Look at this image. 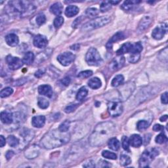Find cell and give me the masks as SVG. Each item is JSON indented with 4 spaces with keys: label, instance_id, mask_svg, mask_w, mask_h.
<instances>
[{
    "label": "cell",
    "instance_id": "6f0895ef",
    "mask_svg": "<svg viewBox=\"0 0 168 168\" xmlns=\"http://www.w3.org/2000/svg\"><path fill=\"white\" fill-rule=\"evenodd\" d=\"M6 144V140L3 137V136H0V147H3Z\"/></svg>",
    "mask_w": 168,
    "mask_h": 168
},
{
    "label": "cell",
    "instance_id": "f5cc1de1",
    "mask_svg": "<svg viewBox=\"0 0 168 168\" xmlns=\"http://www.w3.org/2000/svg\"><path fill=\"white\" fill-rule=\"evenodd\" d=\"M161 100L162 103L164 104H167L168 103V98H167V92L163 93L161 96Z\"/></svg>",
    "mask_w": 168,
    "mask_h": 168
},
{
    "label": "cell",
    "instance_id": "836d02e7",
    "mask_svg": "<svg viewBox=\"0 0 168 168\" xmlns=\"http://www.w3.org/2000/svg\"><path fill=\"white\" fill-rule=\"evenodd\" d=\"M38 107L40 108L46 109L49 107V101L47 99H44V98H42V97H39V98L38 99Z\"/></svg>",
    "mask_w": 168,
    "mask_h": 168
},
{
    "label": "cell",
    "instance_id": "8fae6325",
    "mask_svg": "<svg viewBox=\"0 0 168 168\" xmlns=\"http://www.w3.org/2000/svg\"><path fill=\"white\" fill-rule=\"evenodd\" d=\"M135 89V85L133 82H129L126 83V85L123 86L121 89H120V98L123 100L127 99Z\"/></svg>",
    "mask_w": 168,
    "mask_h": 168
},
{
    "label": "cell",
    "instance_id": "ac0fdd59",
    "mask_svg": "<svg viewBox=\"0 0 168 168\" xmlns=\"http://www.w3.org/2000/svg\"><path fill=\"white\" fill-rule=\"evenodd\" d=\"M38 92L39 94L49 97V98L53 96V89L49 85H42L39 86L38 87Z\"/></svg>",
    "mask_w": 168,
    "mask_h": 168
},
{
    "label": "cell",
    "instance_id": "6da1fadb",
    "mask_svg": "<svg viewBox=\"0 0 168 168\" xmlns=\"http://www.w3.org/2000/svg\"><path fill=\"white\" fill-rule=\"evenodd\" d=\"M115 130V125L112 122L100 123L95 127L89 139V143L93 147H99L103 144L112 135Z\"/></svg>",
    "mask_w": 168,
    "mask_h": 168
},
{
    "label": "cell",
    "instance_id": "b9f144b4",
    "mask_svg": "<svg viewBox=\"0 0 168 168\" xmlns=\"http://www.w3.org/2000/svg\"><path fill=\"white\" fill-rule=\"evenodd\" d=\"M122 147L127 152H130V142H129V139H128L127 137L124 136L123 137L122 140Z\"/></svg>",
    "mask_w": 168,
    "mask_h": 168
},
{
    "label": "cell",
    "instance_id": "83f0119b",
    "mask_svg": "<svg viewBox=\"0 0 168 168\" xmlns=\"http://www.w3.org/2000/svg\"><path fill=\"white\" fill-rule=\"evenodd\" d=\"M108 147L111 150H114V151L118 150L120 147V141H119L116 138L110 139L108 141Z\"/></svg>",
    "mask_w": 168,
    "mask_h": 168
},
{
    "label": "cell",
    "instance_id": "52a82bcc",
    "mask_svg": "<svg viewBox=\"0 0 168 168\" xmlns=\"http://www.w3.org/2000/svg\"><path fill=\"white\" fill-rule=\"evenodd\" d=\"M108 111L110 116L117 117L123 112V106L118 102H110L108 104Z\"/></svg>",
    "mask_w": 168,
    "mask_h": 168
},
{
    "label": "cell",
    "instance_id": "c3c4849f",
    "mask_svg": "<svg viewBox=\"0 0 168 168\" xmlns=\"http://www.w3.org/2000/svg\"><path fill=\"white\" fill-rule=\"evenodd\" d=\"M167 48L166 47L161 52L160 55H159V59H160L163 62H166L167 63Z\"/></svg>",
    "mask_w": 168,
    "mask_h": 168
},
{
    "label": "cell",
    "instance_id": "91938a15",
    "mask_svg": "<svg viewBox=\"0 0 168 168\" xmlns=\"http://www.w3.org/2000/svg\"><path fill=\"white\" fill-rule=\"evenodd\" d=\"M167 115H164V116H163L160 118V121L161 122H166L167 120Z\"/></svg>",
    "mask_w": 168,
    "mask_h": 168
},
{
    "label": "cell",
    "instance_id": "e0dca14e",
    "mask_svg": "<svg viewBox=\"0 0 168 168\" xmlns=\"http://www.w3.org/2000/svg\"><path fill=\"white\" fill-rule=\"evenodd\" d=\"M129 142L130 144L133 147L139 148L143 144V139L140 135L135 134L131 136L129 139Z\"/></svg>",
    "mask_w": 168,
    "mask_h": 168
},
{
    "label": "cell",
    "instance_id": "603a6c76",
    "mask_svg": "<svg viewBox=\"0 0 168 168\" xmlns=\"http://www.w3.org/2000/svg\"><path fill=\"white\" fill-rule=\"evenodd\" d=\"M131 47H132V43H131L130 42H127V43L123 44L122 47L117 51L116 54H117V55L120 56L123 54L127 53H131Z\"/></svg>",
    "mask_w": 168,
    "mask_h": 168
},
{
    "label": "cell",
    "instance_id": "9c48e42d",
    "mask_svg": "<svg viewBox=\"0 0 168 168\" xmlns=\"http://www.w3.org/2000/svg\"><path fill=\"white\" fill-rule=\"evenodd\" d=\"M75 59V55L70 52H64L63 53L60 54L58 57H57V60L59 63L64 66H67L70 65Z\"/></svg>",
    "mask_w": 168,
    "mask_h": 168
},
{
    "label": "cell",
    "instance_id": "e575fe53",
    "mask_svg": "<svg viewBox=\"0 0 168 168\" xmlns=\"http://www.w3.org/2000/svg\"><path fill=\"white\" fill-rule=\"evenodd\" d=\"M131 163V158L126 155V154H122V155L120 156V164L123 166H127L128 165H130Z\"/></svg>",
    "mask_w": 168,
    "mask_h": 168
},
{
    "label": "cell",
    "instance_id": "7c38bea8",
    "mask_svg": "<svg viewBox=\"0 0 168 168\" xmlns=\"http://www.w3.org/2000/svg\"><path fill=\"white\" fill-rule=\"evenodd\" d=\"M125 63V58L123 57H118L114 59L110 64V68L114 71H117L123 67Z\"/></svg>",
    "mask_w": 168,
    "mask_h": 168
},
{
    "label": "cell",
    "instance_id": "74e56055",
    "mask_svg": "<svg viewBox=\"0 0 168 168\" xmlns=\"http://www.w3.org/2000/svg\"><path fill=\"white\" fill-rule=\"evenodd\" d=\"M13 89L11 87H6L5 89H3L2 90L1 93H0V97L2 98H5V97H7L9 96H10L11 95L13 94Z\"/></svg>",
    "mask_w": 168,
    "mask_h": 168
},
{
    "label": "cell",
    "instance_id": "f35d334b",
    "mask_svg": "<svg viewBox=\"0 0 168 168\" xmlns=\"http://www.w3.org/2000/svg\"><path fill=\"white\" fill-rule=\"evenodd\" d=\"M102 155L104 158L110 159V160H116L117 159V155L116 154L108 151V150H104L102 153Z\"/></svg>",
    "mask_w": 168,
    "mask_h": 168
},
{
    "label": "cell",
    "instance_id": "cb8c5ba5",
    "mask_svg": "<svg viewBox=\"0 0 168 168\" xmlns=\"http://www.w3.org/2000/svg\"><path fill=\"white\" fill-rule=\"evenodd\" d=\"M79 9L77 6L75 5H69L66 9L65 15L68 17H72L75 15H78Z\"/></svg>",
    "mask_w": 168,
    "mask_h": 168
},
{
    "label": "cell",
    "instance_id": "f907efd6",
    "mask_svg": "<svg viewBox=\"0 0 168 168\" xmlns=\"http://www.w3.org/2000/svg\"><path fill=\"white\" fill-rule=\"evenodd\" d=\"M83 166L85 167H95V165L94 162L92 160H87V161L85 162V163H83Z\"/></svg>",
    "mask_w": 168,
    "mask_h": 168
},
{
    "label": "cell",
    "instance_id": "680465c9",
    "mask_svg": "<svg viewBox=\"0 0 168 168\" xmlns=\"http://www.w3.org/2000/svg\"><path fill=\"white\" fill-rule=\"evenodd\" d=\"M44 73H45V71H44V70H38V71L36 73H35V76L37 77V78H40L41 76H43V75L44 74Z\"/></svg>",
    "mask_w": 168,
    "mask_h": 168
},
{
    "label": "cell",
    "instance_id": "ee69618b",
    "mask_svg": "<svg viewBox=\"0 0 168 168\" xmlns=\"http://www.w3.org/2000/svg\"><path fill=\"white\" fill-rule=\"evenodd\" d=\"M155 141H156V142L158 144H163V143H165L166 142H167V138L164 134L161 133L156 137L155 139Z\"/></svg>",
    "mask_w": 168,
    "mask_h": 168
},
{
    "label": "cell",
    "instance_id": "5b68a950",
    "mask_svg": "<svg viewBox=\"0 0 168 168\" xmlns=\"http://www.w3.org/2000/svg\"><path fill=\"white\" fill-rule=\"evenodd\" d=\"M159 154L158 150L156 148H152L146 150L142 154L139 160V167H147L149 166L150 163L155 157Z\"/></svg>",
    "mask_w": 168,
    "mask_h": 168
},
{
    "label": "cell",
    "instance_id": "8992f818",
    "mask_svg": "<svg viewBox=\"0 0 168 168\" xmlns=\"http://www.w3.org/2000/svg\"><path fill=\"white\" fill-rule=\"evenodd\" d=\"M86 60L87 63L90 66H98L103 63V59L95 48L91 47L88 50L86 56Z\"/></svg>",
    "mask_w": 168,
    "mask_h": 168
},
{
    "label": "cell",
    "instance_id": "d6a6232c",
    "mask_svg": "<svg viewBox=\"0 0 168 168\" xmlns=\"http://www.w3.org/2000/svg\"><path fill=\"white\" fill-rule=\"evenodd\" d=\"M7 142L11 147H16L19 144V140L15 136L9 135L7 137Z\"/></svg>",
    "mask_w": 168,
    "mask_h": 168
},
{
    "label": "cell",
    "instance_id": "7402d4cb",
    "mask_svg": "<svg viewBox=\"0 0 168 168\" xmlns=\"http://www.w3.org/2000/svg\"><path fill=\"white\" fill-rule=\"evenodd\" d=\"M20 135L22 136V137L24 139V141L25 142L28 143L29 141H30L34 138V133L32 130L24 128V129H23L20 132Z\"/></svg>",
    "mask_w": 168,
    "mask_h": 168
},
{
    "label": "cell",
    "instance_id": "3957f363",
    "mask_svg": "<svg viewBox=\"0 0 168 168\" xmlns=\"http://www.w3.org/2000/svg\"><path fill=\"white\" fill-rule=\"evenodd\" d=\"M6 9L9 14L24 17L33 14L36 7L27 1H11L9 2Z\"/></svg>",
    "mask_w": 168,
    "mask_h": 168
},
{
    "label": "cell",
    "instance_id": "681fc988",
    "mask_svg": "<svg viewBox=\"0 0 168 168\" xmlns=\"http://www.w3.org/2000/svg\"><path fill=\"white\" fill-rule=\"evenodd\" d=\"M78 106V104H71V105H69V106H68V107L65 108L64 111H65L66 113H70V112H72L74 111V110L77 108Z\"/></svg>",
    "mask_w": 168,
    "mask_h": 168
},
{
    "label": "cell",
    "instance_id": "7dc6e473",
    "mask_svg": "<svg viewBox=\"0 0 168 168\" xmlns=\"http://www.w3.org/2000/svg\"><path fill=\"white\" fill-rule=\"evenodd\" d=\"M93 75V72L91 70H86V71L81 72L78 75V77L79 78H87Z\"/></svg>",
    "mask_w": 168,
    "mask_h": 168
},
{
    "label": "cell",
    "instance_id": "d6986e66",
    "mask_svg": "<svg viewBox=\"0 0 168 168\" xmlns=\"http://www.w3.org/2000/svg\"><path fill=\"white\" fill-rule=\"evenodd\" d=\"M5 42L9 46L15 47L19 44V39L16 34H10L5 37Z\"/></svg>",
    "mask_w": 168,
    "mask_h": 168
},
{
    "label": "cell",
    "instance_id": "8d00e7d4",
    "mask_svg": "<svg viewBox=\"0 0 168 168\" xmlns=\"http://www.w3.org/2000/svg\"><path fill=\"white\" fill-rule=\"evenodd\" d=\"M149 126V123L146 120H140L137 123V128L139 131H143L147 129Z\"/></svg>",
    "mask_w": 168,
    "mask_h": 168
},
{
    "label": "cell",
    "instance_id": "bcb514c9",
    "mask_svg": "<svg viewBox=\"0 0 168 168\" xmlns=\"http://www.w3.org/2000/svg\"><path fill=\"white\" fill-rule=\"evenodd\" d=\"M36 21L37 24L39 26H41V25L43 24L46 21V17L45 15L39 14L36 17Z\"/></svg>",
    "mask_w": 168,
    "mask_h": 168
},
{
    "label": "cell",
    "instance_id": "f6af8a7d",
    "mask_svg": "<svg viewBox=\"0 0 168 168\" xmlns=\"http://www.w3.org/2000/svg\"><path fill=\"white\" fill-rule=\"evenodd\" d=\"M64 23V19L63 16H59L55 18V19L54 20V26L56 28H60V26L63 25V24Z\"/></svg>",
    "mask_w": 168,
    "mask_h": 168
},
{
    "label": "cell",
    "instance_id": "2e32d148",
    "mask_svg": "<svg viewBox=\"0 0 168 168\" xmlns=\"http://www.w3.org/2000/svg\"><path fill=\"white\" fill-rule=\"evenodd\" d=\"M126 38L125 34H123L122 32H118L116 34H114V36L110 39V40L107 44V47L108 49H111L113 43H116L119 41L123 40V39Z\"/></svg>",
    "mask_w": 168,
    "mask_h": 168
},
{
    "label": "cell",
    "instance_id": "7a4b0ae2",
    "mask_svg": "<svg viewBox=\"0 0 168 168\" xmlns=\"http://www.w3.org/2000/svg\"><path fill=\"white\" fill-rule=\"evenodd\" d=\"M70 135L67 132L59 130L51 131L41 140L42 147L46 149H52L59 147L69 142Z\"/></svg>",
    "mask_w": 168,
    "mask_h": 168
},
{
    "label": "cell",
    "instance_id": "4316f807",
    "mask_svg": "<svg viewBox=\"0 0 168 168\" xmlns=\"http://www.w3.org/2000/svg\"><path fill=\"white\" fill-rule=\"evenodd\" d=\"M88 86H89L91 89H97L101 87V86H102V82H101L99 78H93L90 79L89 81L88 82Z\"/></svg>",
    "mask_w": 168,
    "mask_h": 168
},
{
    "label": "cell",
    "instance_id": "4fadbf2b",
    "mask_svg": "<svg viewBox=\"0 0 168 168\" xmlns=\"http://www.w3.org/2000/svg\"><path fill=\"white\" fill-rule=\"evenodd\" d=\"M39 154V148L38 146L32 145L26 150L24 152L25 156L28 159H34L37 158Z\"/></svg>",
    "mask_w": 168,
    "mask_h": 168
},
{
    "label": "cell",
    "instance_id": "db71d44e",
    "mask_svg": "<svg viewBox=\"0 0 168 168\" xmlns=\"http://www.w3.org/2000/svg\"><path fill=\"white\" fill-rule=\"evenodd\" d=\"M163 130H164V127H163V126L160 125V124H156L154 125V127H153V130L154 131H163Z\"/></svg>",
    "mask_w": 168,
    "mask_h": 168
},
{
    "label": "cell",
    "instance_id": "9a60e30c",
    "mask_svg": "<svg viewBox=\"0 0 168 168\" xmlns=\"http://www.w3.org/2000/svg\"><path fill=\"white\" fill-rule=\"evenodd\" d=\"M152 22V19L149 16H145L141 20L138 26V30L140 32H143L149 27Z\"/></svg>",
    "mask_w": 168,
    "mask_h": 168
},
{
    "label": "cell",
    "instance_id": "4dcf8cb0",
    "mask_svg": "<svg viewBox=\"0 0 168 168\" xmlns=\"http://www.w3.org/2000/svg\"><path fill=\"white\" fill-rule=\"evenodd\" d=\"M88 95V90L85 87H81L78 91L76 95V99L78 100H82L86 98Z\"/></svg>",
    "mask_w": 168,
    "mask_h": 168
},
{
    "label": "cell",
    "instance_id": "f1b7e54d",
    "mask_svg": "<svg viewBox=\"0 0 168 168\" xmlns=\"http://www.w3.org/2000/svg\"><path fill=\"white\" fill-rule=\"evenodd\" d=\"M34 59V55L32 52H27L24 56L23 63L27 65H30L33 63Z\"/></svg>",
    "mask_w": 168,
    "mask_h": 168
},
{
    "label": "cell",
    "instance_id": "ab89813d",
    "mask_svg": "<svg viewBox=\"0 0 168 168\" xmlns=\"http://www.w3.org/2000/svg\"><path fill=\"white\" fill-rule=\"evenodd\" d=\"M99 11L96 8H89L87 9L86 12V14L89 17H95L99 15Z\"/></svg>",
    "mask_w": 168,
    "mask_h": 168
},
{
    "label": "cell",
    "instance_id": "9f6ffc18",
    "mask_svg": "<svg viewBox=\"0 0 168 168\" xmlns=\"http://www.w3.org/2000/svg\"><path fill=\"white\" fill-rule=\"evenodd\" d=\"M14 155V152L13 151H11V150H9V151L7 152L6 154H5V157L7 158V160H10V159Z\"/></svg>",
    "mask_w": 168,
    "mask_h": 168
},
{
    "label": "cell",
    "instance_id": "5bb4252c",
    "mask_svg": "<svg viewBox=\"0 0 168 168\" xmlns=\"http://www.w3.org/2000/svg\"><path fill=\"white\" fill-rule=\"evenodd\" d=\"M47 39L42 35H37L34 39V45L38 48L46 47L47 45Z\"/></svg>",
    "mask_w": 168,
    "mask_h": 168
},
{
    "label": "cell",
    "instance_id": "11a10c76",
    "mask_svg": "<svg viewBox=\"0 0 168 168\" xmlns=\"http://www.w3.org/2000/svg\"><path fill=\"white\" fill-rule=\"evenodd\" d=\"M61 82H62V83L63 84V85L67 86L69 85L70 83V78L69 77H66L63 79H62Z\"/></svg>",
    "mask_w": 168,
    "mask_h": 168
},
{
    "label": "cell",
    "instance_id": "d590c367",
    "mask_svg": "<svg viewBox=\"0 0 168 168\" xmlns=\"http://www.w3.org/2000/svg\"><path fill=\"white\" fill-rule=\"evenodd\" d=\"M112 5L110 3V1H104L100 4V10L101 12H103V13L108 11V10L110 9H111Z\"/></svg>",
    "mask_w": 168,
    "mask_h": 168
},
{
    "label": "cell",
    "instance_id": "60d3db41",
    "mask_svg": "<svg viewBox=\"0 0 168 168\" xmlns=\"http://www.w3.org/2000/svg\"><path fill=\"white\" fill-rule=\"evenodd\" d=\"M70 126V121L66 120L64 122L62 123L60 125V126L59 127V130L60 131L67 132L68 131V130H69Z\"/></svg>",
    "mask_w": 168,
    "mask_h": 168
},
{
    "label": "cell",
    "instance_id": "277c9868",
    "mask_svg": "<svg viewBox=\"0 0 168 168\" xmlns=\"http://www.w3.org/2000/svg\"><path fill=\"white\" fill-rule=\"evenodd\" d=\"M110 22V19L108 16H104L99 17V18L95 19L86 23L82 26V30L83 31V32H88V31H91L93 30L103 27V26H105L107 24H108Z\"/></svg>",
    "mask_w": 168,
    "mask_h": 168
},
{
    "label": "cell",
    "instance_id": "484cf974",
    "mask_svg": "<svg viewBox=\"0 0 168 168\" xmlns=\"http://www.w3.org/2000/svg\"><path fill=\"white\" fill-rule=\"evenodd\" d=\"M63 10V6L59 2H57L52 5L50 7V11L55 15H60Z\"/></svg>",
    "mask_w": 168,
    "mask_h": 168
},
{
    "label": "cell",
    "instance_id": "94428289",
    "mask_svg": "<svg viewBox=\"0 0 168 168\" xmlns=\"http://www.w3.org/2000/svg\"><path fill=\"white\" fill-rule=\"evenodd\" d=\"M110 3L112 4V5H116V4L120 3L119 1H110Z\"/></svg>",
    "mask_w": 168,
    "mask_h": 168
},
{
    "label": "cell",
    "instance_id": "f546056e",
    "mask_svg": "<svg viewBox=\"0 0 168 168\" xmlns=\"http://www.w3.org/2000/svg\"><path fill=\"white\" fill-rule=\"evenodd\" d=\"M124 81V78L122 75H117L116 76H115L112 81V86L114 87H117L118 86H121Z\"/></svg>",
    "mask_w": 168,
    "mask_h": 168
},
{
    "label": "cell",
    "instance_id": "ffe728a7",
    "mask_svg": "<svg viewBox=\"0 0 168 168\" xmlns=\"http://www.w3.org/2000/svg\"><path fill=\"white\" fill-rule=\"evenodd\" d=\"M46 123V117L44 116H38L32 118V124L34 127L40 128L42 127Z\"/></svg>",
    "mask_w": 168,
    "mask_h": 168
},
{
    "label": "cell",
    "instance_id": "7bdbcfd3",
    "mask_svg": "<svg viewBox=\"0 0 168 168\" xmlns=\"http://www.w3.org/2000/svg\"><path fill=\"white\" fill-rule=\"evenodd\" d=\"M141 58V54L140 53H132L129 57V62L131 63H136Z\"/></svg>",
    "mask_w": 168,
    "mask_h": 168
},
{
    "label": "cell",
    "instance_id": "1f68e13d",
    "mask_svg": "<svg viewBox=\"0 0 168 168\" xmlns=\"http://www.w3.org/2000/svg\"><path fill=\"white\" fill-rule=\"evenodd\" d=\"M143 50V46L140 42L132 43L131 51L130 53H140Z\"/></svg>",
    "mask_w": 168,
    "mask_h": 168
},
{
    "label": "cell",
    "instance_id": "ba28073f",
    "mask_svg": "<svg viewBox=\"0 0 168 168\" xmlns=\"http://www.w3.org/2000/svg\"><path fill=\"white\" fill-rule=\"evenodd\" d=\"M6 62L9 66V68L13 70L19 69L23 65V60H22L18 57L9 55L6 58Z\"/></svg>",
    "mask_w": 168,
    "mask_h": 168
},
{
    "label": "cell",
    "instance_id": "44dd1931",
    "mask_svg": "<svg viewBox=\"0 0 168 168\" xmlns=\"http://www.w3.org/2000/svg\"><path fill=\"white\" fill-rule=\"evenodd\" d=\"M0 117H1V120L2 123H5V124H11L13 121V114L9 112H2L1 114H0Z\"/></svg>",
    "mask_w": 168,
    "mask_h": 168
},
{
    "label": "cell",
    "instance_id": "816d5d0a",
    "mask_svg": "<svg viewBox=\"0 0 168 168\" xmlns=\"http://www.w3.org/2000/svg\"><path fill=\"white\" fill-rule=\"evenodd\" d=\"M110 166V165L109 164L108 162H106L103 160H100L98 163V165H97V167H108Z\"/></svg>",
    "mask_w": 168,
    "mask_h": 168
},
{
    "label": "cell",
    "instance_id": "30bf717a",
    "mask_svg": "<svg viewBox=\"0 0 168 168\" xmlns=\"http://www.w3.org/2000/svg\"><path fill=\"white\" fill-rule=\"evenodd\" d=\"M167 31V25L165 23H163L162 24L158 26L157 27H156L153 30L152 33V36L155 39L160 40V39H162L163 36H165Z\"/></svg>",
    "mask_w": 168,
    "mask_h": 168
},
{
    "label": "cell",
    "instance_id": "d4e9b609",
    "mask_svg": "<svg viewBox=\"0 0 168 168\" xmlns=\"http://www.w3.org/2000/svg\"><path fill=\"white\" fill-rule=\"evenodd\" d=\"M141 2L140 1H136V0H132V1H126L123 2V3L122 5L121 8L123 10H124L126 11H131V9L135 5H137V4Z\"/></svg>",
    "mask_w": 168,
    "mask_h": 168
}]
</instances>
